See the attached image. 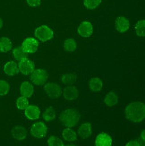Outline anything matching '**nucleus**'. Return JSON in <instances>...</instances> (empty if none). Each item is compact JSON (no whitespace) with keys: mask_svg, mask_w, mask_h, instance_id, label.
I'll use <instances>...</instances> for the list:
<instances>
[{"mask_svg":"<svg viewBox=\"0 0 145 146\" xmlns=\"http://www.w3.org/2000/svg\"><path fill=\"white\" fill-rule=\"evenodd\" d=\"M115 27L118 33H126L130 28V22L128 18H126L125 16H118L115 23Z\"/></svg>","mask_w":145,"mask_h":146,"instance_id":"nucleus-9","label":"nucleus"},{"mask_svg":"<svg viewBox=\"0 0 145 146\" xmlns=\"http://www.w3.org/2000/svg\"><path fill=\"white\" fill-rule=\"evenodd\" d=\"M34 34L37 39L42 42L50 40L54 36L53 31L51 30V28H49L48 25H40V26L36 28Z\"/></svg>","mask_w":145,"mask_h":146,"instance_id":"nucleus-3","label":"nucleus"},{"mask_svg":"<svg viewBox=\"0 0 145 146\" xmlns=\"http://www.w3.org/2000/svg\"><path fill=\"white\" fill-rule=\"evenodd\" d=\"M63 95H64V97L66 100H74L78 98V95H79V92H78V90L76 89V87L74 86H67L64 89V91L62 92Z\"/></svg>","mask_w":145,"mask_h":146,"instance_id":"nucleus-13","label":"nucleus"},{"mask_svg":"<svg viewBox=\"0 0 145 146\" xmlns=\"http://www.w3.org/2000/svg\"><path fill=\"white\" fill-rule=\"evenodd\" d=\"M76 75L74 74H66L62 76L61 81L66 85H72L76 82Z\"/></svg>","mask_w":145,"mask_h":146,"instance_id":"nucleus-23","label":"nucleus"},{"mask_svg":"<svg viewBox=\"0 0 145 146\" xmlns=\"http://www.w3.org/2000/svg\"><path fill=\"white\" fill-rule=\"evenodd\" d=\"M89 87L91 89V91L94 92H98L102 89L103 82L99 77H92L89 82Z\"/></svg>","mask_w":145,"mask_h":146,"instance_id":"nucleus-19","label":"nucleus"},{"mask_svg":"<svg viewBox=\"0 0 145 146\" xmlns=\"http://www.w3.org/2000/svg\"><path fill=\"white\" fill-rule=\"evenodd\" d=\"M13 48V43L10 39L6 37H3L0 39V52H8Z\"/></svg>","mask_w":145,"mask_h":146,"instance_id":"nucleus-21","label":"nucleus"},{"mask_svg":"<svg viewBox=\"0 0 145 146\" xmlns=\"http://www.w3.org/2000/svg\"><path fill=\"white\" fill-rule=\"evenodd\" d=\"M64 48L67 52H73L77 48L76 42L73 39H67L64 42Z\"/></svg>","mask_w":145,"mask_h":146,"instance_id":"nucleus-26","label":"nucleus"},{"mask_svg":"<svg viewBox=\"0 0 145 146\" xmlns=\"http://www.w3.org/2000/svg\"><path fill=\"white\" fill-rule=\"evenodd\" d=\"M10 91V85L6 81L0 80V95L4 96L6 95Z\"/></svg>","mask_w":145,"mask_h":146,"instance_id":"nucleus-29","label":"nucleus"},{"mask_svg":"<svg viewBox=\"0 0 145 146\" xmlns=\"http://www.w3.org/2000/svg\"><path fill=\"white\" fill-rule=\"evenodd\" d=\"M12 135L18 141H22L27 136V131L22 125H16L12 129Z\"/></svg>","mask_w":145,"mask_h":146,"instance_id":"nucleus-14","label":"nucleus"},{"mask_svg":"<svg viewBox=\"0 0 145 146\" xmlns=\"http://www.w3.org/2000/svg\"><path fill=\"white\" fill-rule=\"evenodd\" d=\"M144 134H145V131H144V130H142V134H141V138L142 139V140H144V141H145V136H144Z\"/></svg>","mask_w":145,"mask_h":146,"instance_id":"nucleus-33","label":"nucleus"},{"mask_svg":"<svg viewBox=\"0 0 145 146\" xmlns=\"http://www.w3.org/2000/svg\"><path fill=\"white\" fill-rule=\"evenodd\" d=\"M62 136L67 142H74L77 140V135L70 127L65 128L62 132Z\"/></svg>","mask_w":145,"mask_h":146,"instance_id":"nucleus-20","label":"nucleus"},{"mask_svg":"<svg viewBox=\"0 0 145 146\" xmlns=\"http://www.w3.org/2000/svg\"><path fill=\"white\" fill-rule=\"evenodd\" d=\"M80 117V113L73 109L64 110L59 116V119L62 124H64L67 127H73V126L76 125L79 122Z\"/></svg>","mask_w":145,"mask_h":146,"instance_id":"nucleus-2","label":"nucleus"},{"mask_svg":"<svg viewBox=\"0 0 145 146\" xmlns=\"http://www.w3.org/2000/svg\"><path fill=\"white\" fill-rule=\"evenodd\" d=\"M44 91H45L48 97L51 100L58 99L62 95V88L54 82H48L44 86Z\"/></svg>","mask_w":145,"mask_h":146,"instance_id":"nucleus-5","label":"nucleus"},{"mask_svg":"<svg viewBox=\"0 0 145 146\" xmlns=\"http://www.w3.org/2000/svg\"><path fill=\"white\" fill-rule=\"evenodd\" d=\"M13 55H14L15 58L17 61L23 60L27 58V53L24 51L22 47H16L14 50H13Z\"/></svg>","mask_w":145,"mask_h":146,"instance_id":"nucleus-24","label":"nucleus"},{"mask_svg":"<svg viewBox=\"0 0 145 146\" xmlns=\"http://www.w3.org/2000/svg\"><path fill=\"white\" fill-rule=\"evenodd\" d=\"M145 141L142 140V139L140 137L139 139H136V140H132L130 142H128L126 143L127 146H141V145H144Z\"/></svg>","mask_w":145,"mask_h":146,"instance_id":"nucleus-31","label":"nucleus"},{"mask_svg":"<svg viewBox=\"0 0 145 146\" xmlns=\"http://www.w3.org/2000/svg\"><path fill=\"white\" fill-rule=\"evenodd\" d=\"M101 1L102 0H83V5L87 9L92 10L97 8L101 4Z\"/></svg>","mask_w":145,"mask_h":146,"instance_id":"nucleus-27","label":"nucleus"},{"mask_svg":"<svg viewBox=\"0 0 145 146\" xmlns=\"http://www.w3.org/2000/svg\"><path fill=\"white\" fill-rule=\"evenodd\" d=\"M25 112V117L30 120H37L40 116V110L37 106L34 105H30L27 106L26 109L24 110Z\"/></svg>","mask_w":145,"mask_h":146,"instance_id":"nucleus-11","label":"nucleus"},{"mask_svg":"<svg viewBox=\"0 0 145 146\" xmlns=\"http://www.w3.org/2000/svg\"><path fill=\"white\" fill-rule=\"evenodd\" d=\"M29 105V101H28V98L22 96L19 97L16 100V108L18 110H23L26 109V107Z\"/></svg>","mask_w":145,"mask_h":146,"instance_id":"nucleus-28","label":"nucleus"},{"mask_svg":"<svg viewBox=\"0 0 145 146\" xmlns=\"http://www.w3.org/2000/svg\"><path fill=\"white\" fill-rule=\"evenodd\" d=\"M134 31H135V33L137 36L139 37H144V31H145V20L144 19H142V20L138 21V23H136L135 25V28H134Z\"/></svg>","mask_w":145,"mask_h":146,"instance_id":"nucleus-25","label":"nucleus"},{"mask_svg":"<svg viewBox=\"0 0 145 146\" xmlns=\"http://www.w3.org/2000/svg\"><path fill=\"white\" fill-rule=\"evenodd\" d=\"M77 31H78V33H79L80 36L87 38V37H90V36L92 35V33H93V26H92L91 23L85 21V22L81 23Z\"/></svg>","mask_w":145,"mask_h":146,"instance_id":"nucleus-10","label":"nucleus"},{"mask_svg":"<svg viewBox=\"0 0 145 146\" xmlns=\"http://www.w3.org/2000/svg\"><path fill=\"white\" fill-rule=\"evenodd\" d=\"M91 133H92V125L90 123L81 124L80 125V127L78 128V135L83 139L89 138L91 135Z\"/></svg>","mask_w":145,"mask_h":146,"instance_id":"nucleus-16","label":"nucleus"},{"mask_svg":"<svg viewBox=\"0 0 145 146\" xmlns=\"http://www.w3.org/2000/svg\"><path fill=\"white\" fill-rule=\"evenodd\" d=\"M117 102H118V97L115 92H110L105 96L104 103L107 107H109V108L114 107L117 104Z\"/></svg>","mask_w":145,"mask_h":146,"instance_id":"nucleus-18","label":"nucleus"},{"mask_svg":"<svg viewBox=\"0 0 145 146\" xmlns=\"http://www.w3.org/2000/svg\"><path fill=\"white\" fill-rule=\"evenodd\" d=\"M112 143V138L107 133H100L98 135L95 140V145L97 146H111Z\"/></svg>","mask_w":145,"mask_h":146,"instance_id":"nucleus-12","label":"nucleus"},{"mask_svg":"<svg viewBox=\"0 0 145 146\" xmlns=\"http://www.w3.org/2000/svg\"><path fill=\"white\" fill-rule=\"evenodd\" d=\"M23 49L27 54L29 53H34L36 52L38 48H39V42L33 37H28L26 38L22 43Z\"/></svg>","mask_w":145,"mask_h":146,"instance_id":"nucleus-6","label":"nucleus"},{"mask_svg":"<svg viewBox=\"0 0 145 146\" xmlns=\"http://www.w3.org/2000/svg\"><path fill=\"white\" fill-rule=\"evenodd\" d=\"M4 73L5 74H7L9 76H14L15 74H18L19 70H18V66L15 62L14 61H8L6 62L5 66H4Z\"/></svg>","mask_w":145,"mask_h":146,"instance_id":"nucleus-17","label":"nucleus"},{"mask_svg":"<svg viewBox=\"0 0 145 146\" xmlns=\"http://www.w3.org/2000/svg\"><path fill=\"white\" fill-rule=\"evenodd\" d=\"M34 92V89L33 85L30 84V82L24 81L22 82L21 87H20V93L22 94V96H24L26 98L31 97V95Z\"/></svg>","mask_w":145,"mask_h":146,"instance_id":"nucleus-15","label":"nucleus"},{"mask_svg":"<svg viewBox=\"0 0 145 146\" xmlns=\"http://www.w3.org/2000/svg\"><path fill=\"white\" fill-rule=\"evenodd\" d=\"M30 74V80L35 85L45 84L48 78V74L44 69H34Z\"/></svg>","mask_w":145,"mask_h":146,"instance_id":"nucleus-4","label":"nucleus"},{"mask_svg":"<svg viewBox=\"0 0 145 146\" xmlns=\"http://www.w3.org/2000/svg\"><path fill=\"white\" fill-rule=\"evenodd\" d=\"M26 2L30 6V7L36 8V7H38V6L40 5L41 0H26Z\"/></svg>","mask_w":145,"mask_h":146,"instance_id":"nucleus-32","label":"nucleus"},{"mask_svg":"<svg viewBox=\"0 0 145 146\" xmlns=\"http://www.w3.org/2000/svg\"><path fill=\"white\" fill-rule=\"evenodd\" d=\"M124 115L129 121L141 123L145 118V105L141 101H134L127 105L124 110Z\"/></svg>","mask_w":145,"mask_h":146,"instance_id":"nucleus-1","label":"nucleus"},{"mask_svg":"<svg viewBox=\"0 0 145 146\" xmlns=\"http://www.w3.org/2000/svg\"><path fill=\"white\" fill-rule=\"evenodd\" d=\"M2 27H3V20L0 18V30L2 29Z\"/></svg>","mask_w":145,"mask_h":146,"instance_id":"nucleus-34","label":"nucleus"},{"mask_svg":"<svg viewBox=\"0 0 145 146\" xmlns=\"http://www.w3.org/2000/svg\"><path fill=\"white\" fill-rule=\"evenodd\" d=\"M48 145H49V146H63L64 143H63L60 138H58V136L52 135L48 139Z\"/></svg>","mask_w":145,"mask_h":146,"instance_id":"nucleus-30","label":"nucleus"},{"mask_svg":"<svg viewBox=\"0 0 145 146\" xmlns=\"http://www.w3.org/2000/svg\"><path fill=\"white\" fill-rule=\"evenodd\" d=\"M30 132L36 138H43L47 135L48 128L43 122H36L30 127Z\"/></svg>","mask_w":145,"mask_h":146,"instance_id":"nucleus-7","label":"nucleus"},{"mask_svg":"<svg viewBox=\"0 0 145 146\" xmlns=\"http://www.w3.org/2000/svg\"><path fill=\"white\" fill-rule=\"evenodd\" d=\"M17 66H18L19 72H21L24 75L30 74L35 69V66L33 64V62L30 59H28L27 58L19 61V64Z\"/></svg>","mask_w":145,"mask_h":146,"instance_id":"nucleus-8","label":"nucleus"},{"mask_svg":"<svg viewBox=\"0 0 145 146\" xmlns=\"http://www.w3.org/2000/svg\"><path fill=\"white\" fill-rule=\"evenodd\" d=\"M43 119L45 121L48 122H51L56 118V110L53 107H48V109H46V110L43 113Z\"/></svg>","mask_w":145,"mask_h":146,"instance_id":"nucleus-22","label":"nucleus"}]
</instances>
